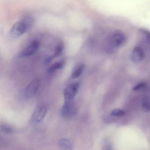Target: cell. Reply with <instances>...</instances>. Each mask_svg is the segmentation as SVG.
<instances>
[{"label": "cell", "mask_w": 150, "mask_h": 150, "mask_svg": "<svg viewBox=\"0 0 150 150\" xmlns=\"http://www.w3.org/2000/svg\"><path fill=\"white\" fill-rule=\"evenodd\" d=\"M47 113V108L43 104L38 105L34 111L32 120L35 123H40L43 120Z\"/></svg>", "instance_id": "4"}, {"label": "cell", "mask_w": 150, "mask_h": 150, "mask_svg": "<svg viewBox=\"0 0 150 150\" xmlns=\"http://www.w3.org/2000/svg\"><path fill=\"white\" fill-rule=\"evenodd\" d=\"M142 107L146 110H150V100L149 98L145 97L143 99Z\"/></svg>", "instance_id": "13"}, {"label": "cell", "mask_w": 150, "mask_h": 150, "mask_svg": "<svg viewBox=\"0 0 150 150\" xmlns=\"http://www.w3.org/2000/svg\"><path fill=\"white\" fill-rule=\"evenodd\" d=\"M32 19L25 17L13 25L9 32V36L12 38H17L22 36L28 29L32 24Z\"/></svg>", "instance_id": "2"}, {"label": "cell", "mask_w": 150, "mask_h": 150, "mask_svg": "<svg viewBox=\"0 0 150 150\" xmlns=\"http://www.w3.org/2000/svg\"><path fill=\"white\" fill-rule=\"evenodd\" d=\"M85 66L83 64H81L79 65L76 67V68L74 69V71L73 72L72 74L71 77L73 79H75L79 78L81 74L84 71L85 69Z\"/></svg>", "instance_id": "9"}, {"label": "cell", "mask_w": 150, "mask_h": 150, "mask_svg": "<svg viewBox=\"0 0 150 150\" xmlns=\"http://www.w3.org/2000/svg\"><path fill=\"white\" fill-rule=\"evenodd\" d=\"M125 114L124 111L120 109H115L111 112V115L115 116H122Z\"/></svg>", "instance_id": "14"}, {"label": "cell", "mask_w": 150, "mask_h": 150, "mask_svg": "<svg viewBox=\"0 0 150 150\" xmlns=\"http://www.w3.org/2000/svg\"><path fill=\"white\" fill-rule=\"evenodd\" d=\"M41 82L39 79L34 80L30 82L25 90V95L28 98L33 97L37 93L40 87Z\"/></svg>", "instance_id": "7"}, {"label": "cell", "mask_w": 150, "mask_h": 150, "mask_svg": "<svg viewBox=\"0 0 150 150\" xmlns=\"http://www.w3.org/2000/svg\"><path fill=\"white\" fill-rule=\"evenodd\" d=\"M127 40L126 36L121 31H115L105 40V46L108 50H113L121 46Z\"/></svg>", "instance_id": "1"}, {"label": "cell", "mask_w": 150, "mask_h": 150, "mask_svg": "<svg viewBox=\"0 0 150 150\" xmlns=\"http://www.w3.org/2000/svg\"><path fill=\"white\" fill-rule=\"evenodd\" d=\"M64 66V62L63 61L57 62L52 64L50 67L48 69V72L49 73H53L57 70L61 69L63 68Z\"/></svg>", "instance_id": "10"}, {"label": "cell", "mask_w": 150, "mask_h": 150, "mask_svg": "<svg viewBox=\"0 0 150 150\" xmlns=\"http://www.w3.org/2000/svg\"><path fill=\"white\" fill-rule=\"evenodd\" d=\"M79 84L78 83H74L67 87L64 92L65 100H73L79 92Z\"/></svg>", "instance_id": "5"}, {"label": "cell", "mask_w": 150, "mask_h": 150, "mask_svg": "<svg viewBox=\"0 0 150 150\" xmlns=\"http://www.w3.org/2000/svg\"><path fill=\"white\" fill-rule=\"evenodd\" d=\"M77 112V107L75 103L71 101H65L61 110V115L65 118H71Z\"/></svg>", "instance_id": "3"}, {"label": "cell", "mask_w": 150, "mask_h": 150, "mask_svg": "<svg viewBox=\"0 0 150 150\" xmlns=\"http://www.w3.org/2000/svg\"><path fill=\"white\" fill-rule=\"evenodd\" d=\"M144 57V52L141 47H136L133 49L132 53V59L134 62H139L141 61Z\"/></svg>", "instance_id": "8"}, {"label": "cell", "mask_w": 150, "mask_h": 150, "mask_svg": "<svg viewBox=\"0 0 150 150\" xmlns=\"http://www.w3.org/2000/svg\"><path fill=\"white\" fill-rule=\"evenodd\" d=\"M145 86V84L144 83H140L138 85H137L133 88V89L134 90H137L142 88L144 87Z\"/></svg>", "instance_id": "17"}, {"label": "cell", "mask_w": 150, "mask_h": 150, "mask_svg": "<svg viewBox=\"0 0 150 150\" xmlns=\"http://www.w3.org/2000/svg\"><path fill=\"white\" fill-rule=\"evenodd\" d=\"M63 49H64V45H63V44H59L58 45L57 48H56L54 55H53L52 57H50L48 59H47V61H48V62H50L52 59L58 56L62 52Z\"/></svg>", "instance_id": "12"}, {"label": "cell", "mask_w": 150, "mask_h": 150, "mask_svg": "<svg viewBox=\"0 0 150 150\" xmlns=\"http://www.w3.org/2000/svg\"><path fill=\"white\" fill-rule=\"evenodd\" d=\"M143 33L148 43H150V33L146 30H143Z\"/></svg>", "instance_id": "16"}, {"label": "cell", "mask_w": 150, "mask_h": 150, "mask_svg": "<svg viewBox=\"0 0 150 150\" xmlns=\"http://www.w3.org/2000/svg\"><path fill=\"white\" fill-rule=\"evenodd\" d=\"M1 130L6 133H12L13 132V128L6 125H2L1 126Z\"/></svg>", "instance_id": "15"}, {"label": "cell", "mask_w": 150, "mask_h": 150, "mask_svg": "<svg viewBox=\"0 0 150 150\" xmlns=\"http://www.w3.org/2000/svg\"><path fill=\"white\" fill-rule=\"evenodd\" d=\"M40 46V42L37 40H34L21 53L22 57H29L37 52Z\"/></svg>", "instance_id": "6"}, {"label": "cell", "mask_w": 150, "mask_h": 150, "mask_svg": "<svg viewBox=\"0 0 150 150\" xmlns=\"http://www.w3.org/2000/svg\"><path fill=\"white\" fill-rule=\"evenodd\" d=\"M59 144V146L64 149H71L72 147V145L70 140L66 139H60Z\"/></svg>", "instance_id": "11"}]
</instances>
